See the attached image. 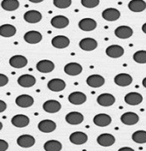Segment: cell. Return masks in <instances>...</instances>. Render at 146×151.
I'll list each match as a JSON object with an SVG mask.
<instances>
[{"label":"cell","mask_w":146,"mask_h":151,"mask_svg":"<svg viewBox=\"0 0 146 151\" xmlns=\"http://www.w3.org/2000/svg\"><path fill=\"white\" fill-rule=\"evenodd\" d=\"M24 20L26 22L29 23H39L41 18H42V15L41 13L38 11H34V10H32V11H28L27 12L24 16Z\"/></svg>","instance_id":"cell-25"},{"label":"cell","mask_w":146,"mask_h":151,"mask_svg":"<svg viewBox=\"0 0 146 151\" xmlns=\"http://www.w3.org/2000/svg\"><path fill=\"white\" fill-rule=\"evenodd\" d=\"M11 124L17 128H24L28 125L29 118L26 115L18 114V115H16L12 117Z\"/></svg>","instance_id":"cell-22"},{"label":"cell","mask_w":146,"mask_h":151,"mask_svg":"<svg viewBox=\"0 0 146 151\" xmlns=\"http://www.w3.org/2000/svg\"><path fill=\"white\" fill-rule=\"evenodd\" d=\"M96 26H97V23L92 18H83L78 23V27L80 28V29L83 31H87V32L95 29Z\"/></svg>","instance_id":"cell-24"},{"label":"cell","mask_w":146,"mask_h":151,"mask_svg":"<svg viewBox=\"0 0 146 151\" xmlns=\"http://www.w3.org/2000/svg\"><path fill=\"white\" fill-rule=\"evenodd\" d=\"M142 83H143V86H144V87H145L146 88V77L145 78V79H144V80H143V82H142Z\"/></svg>","instance_id":"cell-44"},{"label":"cell","mask_w":146,"mask_h":151,"mask_svg":"<svg viewBox=\"0 0 146 151\" xmlns=\"http://www.w3.org/2000/svg\"><path fill=\"white\" fill-rule=\"evenodd\" d=\"M128 8L132 12H142L146 9V3L144 0H132L128 4Z\"/></svg>","instance_id":"cell-30"},{"label":"cell","mask_w":146,"mask_h":151,"mask_svg":"<svg viewBox=\"0 0 146 151\" xmlns=\"http://www.w3.org/2000/svg\"><path fill=\"white\" fill-rule=\"evenodd\" d=\"M28 64V60L23 55H14L10 59V65L14 68H23Z\"/></svg>","instance_id":"cell-21"},{"label":"cell","mask_w":146,"mask_h":151,"mask_svg":"<svg viewBox=\"0 0 146 151\" xmlns=\"http://www.w3.org/2000/svg\"><path fill=\"white\" fill-rule=\"evenodd\" d=\"M125 102L130 105H137L143 102V96L138 93H129L125 96Z\"/></svg>","instance_id":"cell-16"},{"label":"cell","mask_w":146,"mask_h":151,"mask_svg":"<svg viewBox=\"0 0 146 151\" xmlns=\"http://www.w3.org/2000/svg\"><path fill=\"white\" fill-rule=\"evenodd\" d=\"M8 82H9V78L6 75L0 73V87L6 86Z\"/></svg>","instance_id":"cell-38"},{"label":"cell","mask_w":146,"mask_h":151,"mask_svg":"<svg viewBox=\"0 0 146 151\" xmlns=\"http://www.w3.org/2000/svg\"><path fill=\"white\" fill-rule=\"evenodd\" d=\"M16 104L18 105L19 107L22 108H28L32 106L34 104V99L30 95L28 94H23L18 96L16 99Z\"/></svg>","instance_id":"cell-15"},{"label":"cell","mask_w":146,"mask_h":151,"mask_svg":"<svg viewBox=\"0 0 146 151\" xmlns=\"http://www.w3.org/2000/svg\"><path fill=\"white\" fill-rule=\"evenodd\" d=\"M53 4L58 9H66L71 6V0H53Z\"/></svg>","instance_id":"cell-36"},{"label":"cell","mask_w":146,"mask_h":151,"mask_svg":"<svg viewBox=\"0 0 146 151\" xmlns=\"http://www.w3.org/2000/svg\"><path fill=\"white\" fill-rule=\"evenodd\" d=\"M55 68V65L53 61L49 60H40L37 64H36V69L39 72L42 73H48L53 72Z\"/></svg>","instance_id":"cell-1"},{"label":"cell","mask_w":146,"mask_h":151,"mask_svg":"<svg viewBox=\"0 0 146 151\" xmlns=\"http://www.w3.org/2000/svg\"><path fill=\"white\" fill-rule=\"evenodd\" d=\"M24 40L29 44H36L41 42L42 40V35L39 31L35 30H31L27 32L24 35Z\"/></svg>","instance_id":"cell-20"},{"label":"cell","mask_w":146,"mask_h":151,"mask_svg":"<svg viewBox=\"0 0 146 151\" xmlns=\"http://www.w3.org/2000/svg\"><path fill=\"white\" fill-rule=\"evenodd\" d=\"M132 139L133 142H137V143H139V144L146 143V131L145 130L135 131L132 136Z\"/></svg>","instance_id":"cell-34"},{"label":"cell","mask_w":146,"mask_h":151,"mask_svg":"<svg viewBox=\"0 0 146 151\" xmlns=\"http://www.w3.org/2000/svg\"><path fill=\"white\" fill-rule=\"evenodd\" d=\"M2 129H3V124H2V123L0 122V130H1Z\"/></svg>","instance_id":"cell-45"},{"label":"cell","mask_w":146,"mask_h":151,"mask_svg":"<svg viewBox=\"0 0 146 151\" xmlns=\"http://www.w3.org/2000/svg\"><path fill=\"white\" fill-rule=\"evenodd\" d=\"M69 139H70V142L73 144L82 145V144L87 142L88 136H87V134H85L83 132L76 131V132H73L72 134H71Z\"/></svg>","instance_id":"cell-10"},{"label":"cell","mask_w":146,"mask_h":151,"mask_svg":"<svg viewBox=\"0 0 146 151\" xmlns=\"http://www.w3.org/2000/svg\"><path fill=\"white\" fill-rule=\"evenodd\" d=\"M97 46H98L97 42L94 38H90V37L83 38L79 42L80 48L84 51H93L97 47Z\"/></svg>","instance_id":"cell-8"},{"label":"cell","mask_w":146,"mask_h":151,"mask_svg":"<svg viewBox=\"0 0 146 151\" xmlns=\"http://www.w3.org/2000/svg\"><path fill=\"white\" fill-rule=\"evenodd\" d=\"M86 83L92 88H99L104 85L105 79L99 74H92L87 78Z\"/></svg>","instance_id":"cell-6"},{"label":"cell","mask_w":146,"mask_h":151,"mask_svg":"<svg viewBox=\"0 0 146 151\" xmlns=\"http://www.w3.org/2000/svg\"><path fill=\"white\" fill-rule=\"evenodd\" d=\"M133 60L135 62L139 64H145L146 63V51L145 50H139L137 51L133 55Z\"/></svg>","instance_id":"cell-35"},{"label":"cell","mask_w":146,"mask_h":151,"mask_svg":"<svg viewBox=\"0 0 146 151\" xmlns=\"http://www.w3.org/2000/svg\"><path fill=\"white\" fill-rule=\"evenodd\" d=\"M97 103L104 107L111 106L115 103V98L110 93H102L97 97Z\"/></svg>","instance_id":"cell-19"},{"label":"cell","mask_w":146,"mask_h":151,"mask_svg":"<svg viewBox=\"0 0 146 151\" xmlns=\"http://www.w3.org/2000/svg\"><path fill=\"white\" fill-rule=\"evenodd\" d=\"M124 48L120 45H111L108 46L106 49V54L108 56L111 57V58H120L124 55Z\"/></svg>","instance_id":"cell-14"},{"label":"cell","mask_w":146,"mask_h":151,"mask_svg":"<svg viewBox=\"0 0 146 151\" xmlns=\"http://www.w3.org/2000/svg\"><path fill=\"white\" fill-rule=\"evenodd\" d=\"M9 144L6 141L0 139V151H5L8 150Z\"/></svg>","instance_id":"cell-39"},{"label":"cell","mask_w":146,"mask_h":151,"mask_svg":"<svg viewBox=\"0 0 146 151\" xmlns=\"http://www.w3.org/2000/svg\"><path fill=\"white\" fill-rule=\"evenodd\" d=\"M70 23V21L65 16H56L52 18L51 24L53 27L56 29H64L66 28Z\"/></svg>","instance_id":"cell-27"},{"label":"cell","mask_w":146,"mask_h":151,"mask_svg":"<svg viewBox=\"0 0 146 151\" xmlns=\"http://www.w3.org/2000/svg\"><path fill=\"white\" fill-rule=\"evenodd\" d=\"M28 1H30L31 3H34V4H39V3L43 2L44 0H28Z\"/></svg>","instance_id":"cell-42"},{"label":"cell","mask_w":146,"mask_h":151,"mask_svg":"<svg viewBox=\"0 0 146 151\" xmlns=\"http://www.w3.org/2000/svg\"><path fill=\"white\" fill-rule=\"evenodd\" d=\"M68 100L72 105H79L86 102L87 97L84 93H82V92H73L69 95Z\"/></svg>","instance_id":"cell-5"},{"label":"cell","mask_w":146,"mask_h":151,"mask_svg":"<svg viewBox=\"0 0 146 151\" xmlns=\"http://www.w3.org/2000/svg\"><path fill=\"white\" fill-rule=\"evenodd\" d=\"M6 108H7L6 103L4 101H3V100H0V113L6 110Z\"/></svg>","instance_id":"cell-40"},{"label":"cell","mask_w":146,"mask_h":151,"mask_svg":"<svg viewBox=\"0 0 146 151\" xmlns=\"http://www.w3.org/2000/svg\"><path fill=\"white\" fill-rule=\"evenodd\" d=\"M142 31H143L145 34H146V23H145V24H143V26H142Z\"/></svg>","instance_id":"cell-43"},{"label":"cell","mask_w":146,"mask_h":151,"mask_svg":"<svg viewBox=\"0 0 146 151\" xmlns=\"http://www.w3.org/2000/svg\"><path fill=\"white\" fill-rule=\"evenodd\" d=\"M43 109L44 111L48 112V113H56L60 111L61 109V104L53 99H50L46 101L43 104Z\"/></svg>","instance_id":"cell-26"},{"label":"cell","mask_w":146,"mask_h":151,"mask_svg":"<svg viewBox=\"0 0 146 151\" xmlns=\"http://www.w3.org/2000/svg\"><path fill=\"white\" fill-rule=\"evenodd\" d=\"M66 86V82L61 79H53L47 83V87L52 92H61Z\"/></svg>","instance_id":"cell-18"},{"label":"cell","mask_w":146,"mask_h":151,"mask_svg":"<svg viewBox=\"0 0 146 151\" xmlns=\"http://www.w3.org/2000/svg\"><path fill=\"white\" fill-rule=\"evenodd\" d=\"M93 122L95 125H97L99 127H106L111 124L112 117L108 114L100 113V114H97L95 116L94 119H93Z\"/></svg>","instance_id":"cell-7"},{"label":"cell","mask_w":146,"mask_h":151,"mask_svg":"<svg viewBox=\"0 0 146 151\" xmlns=\"http://www.w3.org/2000/svg\"><path fill=\"white\" fill-rule=\"evenodd\" d=\"M114 35L120 39H128L133 35V30L129 26H119L115 29Z\"/></svg>","instance_id":"cell-3"},{"label":"cell","mask_w":146,"mask_h":151,"mask_svg":"<svg viewBox=\"0 0 146 151\" xmlns=\"http://www.w3.org/2000/svg\"><path fill=\"white\" fill-rule=\"evenodd\" d=\"M81 4L86 8H95L100 4V0H81Z\"/></svg>","instance_id":"cell-37"},{"label":"cell","mask_w":146,"mask_h":151,"mask_svg":"<svg viewBox=\"0 0 146 151\" xmlns=\"http://www.w3.org/2000/svg\"><path fill=\"white\" fill-rule=\"evenodd\" d=\"M56 123L49 119L42 120L38 124V129L41 132H44V133H51L56 129Z\"/></svg>","instance_id":"cell-11"},{"label":"cell","mask_w":146,"mask_h":151,"mask_svg":"<svg viewBox=\"0 0 146 151\" xmlns=\"http://www.w3.org/2000/svg\"><path fill=\"white\" fill-rule=\"evenodd\" d=\"M46 151H60L62 150V143L57 140H49L44 144Z\"/></svg>","instance_id":"cell-33"},{"label":"cell","mask_w":146,"mask_h":151,"mask_svg":"<svg viewBox=\"0 0 146 151\" xmlns=\"http://www.w3.org/2000/svg\"><path fill=\"white\" fill-rule=\"evenodd\" d=\"M64 71L70 76H77L83 72V67L77 62H70L65 66Z\"/></svg>","instance_id":"cell-2"},{"label":"cell","mask_w":146,"mask_h":151,"mask_svg":"<svg viewBox=\"0 0 146 151\" xmlns=\"http://www.w3.org/2000/svg\"><path fill=\"white\" fill-rule=\"evenodd\" d=\"M18 0H3L1 3V6L4 10L7 12H14L19 7Z\"/></svg>","instance_id":"cell-32"},{"label":"cell","mask_w":146,"mask_h":151,"mask_svg":"<svg viewBox=\"0 0 146 151\" xmlns=\"http://www.w3.org/2000/svg\"><path fill=\"white\" fill-rule=\"evenodd\" d=\"M96 140H97L98 144L102 147H110L115 142V137L108 133L101 134Z\"/></svg>","instance_id":"cell-23"},{"label":"cell","mask_w":146,"mask_h":151,"mask_svg":"<svg viewBox=\"0 0 146 151\" xmlns=\"http://www.w3.org/2000/svg\"><path fill=\"white\" fill-rule=\"evenodd\" d=\"M83 115L78 111H71L66 116V121L69 124L78 125L83 122Z\"/></svg>","instance_id":"cell-9"},{"label":"cell","mask_w":146,"mask_h":151,"mask_svg":"<svg viewBox=\"0 0 146 151\" xmlns=\"http://www.w3.org/2000/svg\"><path fill=\"white\" fill-rule=\"evenodd\" d=\"M52 45L58 49L66 48L70 45V39L65 35H57L53 38Z\"/></svg>","instance_id":"cell-12"},{"label":"cell","mask_w":146,"mask_h":151,"mask_svg":"<svg viewBox=\"0 0 146 151\" xmlns=\"http://www.w3.org/2000/svg\"><path fill=\"white\" fill-rule=\"evenodd\" d=\"M16 29L11 24H4L0 26V35L3 37H11L16 35Z\"/></svg>","instance_id":"cell-31"},{"label":"cell","mask_w":146,"mask_h":151,"mask_svg":"<svg viewBox=\"0 0 146 151\" xmlns=\"http://www.w3.org/2000/svg\"><path fill=\"white\" fill-rule=\"evenodd\" d=\"M17 144L22 148H30L34 146L35 139L31 135H22L17 138Z\"/></svg>","instance_id":"cell-29"},{"label":"cell","mask_w":146,"mask_h":151,"mask_svg":"<svg viewBox=\"0 0 146 151\" xmlns=\"http://www.w3.org/2000/svg\"><path fill=\"white\" fill-rule=\"evenodd\" d=\"M121 122L125 125H134L139 121V116L135 112H125L120 117Z\"/></svg>","instance_id":"cell-17"},{"label":"cell","mask_w":146,"mask_h":151,"mask_svg":"<svg viewBox=\"0 0 146 151\" xmlns=\"http://www.w3.org/2000/svg\"><path fill=\"white\" fill-rule=\"evenodd\" d=\"M17 83L23 87L28 88V87H32L33 86L35 85L36 80L34 76H32L30 74H23L18 78Z\"/></svg>","instance_id":"cell-28"},{"label":"cell","mask_w":146,"mask_h":151,"mask_svg":"<svg viewBox=\"0 0 146 151\" xmlns=\"http://www.w3.org/2000/svg\"><path fill=\"white\" fill-rule=\"evenodd\" d=\"M120 12L114 8H108L102 12V17L108 22H113L120 18Z\"/></svg>","instance_id":"cell-13"},{"label":"cell","mask_w":146,"mask_h":151,"mask_svg":"<svg viewBox=\"0 0 146 151\" xmlns=\"http://www.w3.org/2000/svg\"><path fill=\"white\" fill-rule=\"evenodd\" d=\"M114 83L121 87L128 86L132 83V77L128 73H119L114 77Z\"/></svg>","instance_id":"cell-4"},{"label":"cell","mask_w":146,"mask_h":151,"mask_svg":"<svg viewBox=\"0 0 146 151\" xmlns=\"http://www.w3.org/2000/svg\"><path fill=\"white\" fill-rule=\"evenodd\" d=\"M118 151H135L133 149L130 148V147H123V148H120Z\"/></svg>","instance_id":"cell-41"}]
</instances>
